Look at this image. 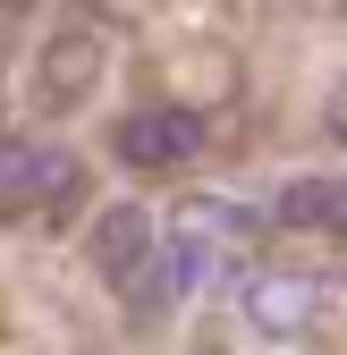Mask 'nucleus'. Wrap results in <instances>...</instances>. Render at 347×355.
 I'll return each instance as SVG.
<instances>
[{"mask_svg":"<svg viewBox=\"0 0 347 355\" xmlns=\"http://www.w3.org/2000/svg\"><path fill=\"white\" fill-rule=\"evenodd\" d=\"M94 68H102V42H94V34H60L51 51H42V102L85 94V85H94Z\"/></svg>","mask_w":347,"mask_h":355,"instance_id":"4","label":"nucleus"},{"mask_svg":"<svg viewBox=\"0 0 347 355\" xmlns=\"http://www.w3.org/2000/svg\"><path fill=\"white\" fill-rule=\"evenodd\" d=\"M195 355H229V347H195Z\"/></svg>","mask_w":347,"mask_h":355,"instance_id":"7","label":"nucleus"},{"mask_svg":"<svg viewBox=\"0 0 347 355\" xmlns=\"http://www.w3.org/2000/svg\"><path fill=\"white\" fill-rule=\"evenodd\" d=\"M195 153H203V110H178V102H169V110H136V119L119 127V161L144 169V178L187 169Z\"/></svg>","mask_w":347,"mask_h":355,"instance_id":"1","label":"nucleus"},{"mask_svg":"<svg viewBox=\"0 0 347 355\" xmlns=\"http://www.w3.org/2000/svg\"><path fill=\"white\" fill-rule=\"evenodd\" d=\"M60 178H76V161L60 144H34V136L0 144V203H34V195H51Z\"/></svg>","mask_w":347,"mask_h":355,"instance_id":"2","label":"nucleus"},{"mask_svg":"<svg viewBox=\"0 0 347 355\" xmlns=\"http://www.w3.org/2000/svg\"><path fill=\"white\" fill-rule=\"evenodd\" d=\"M347 203V178L314 169V178H296V187H280V229H330Z\"/></svg>","mask_w":347,"mask_h":355,"instance_id":"5","label":"nucleus"},{"mask_svg":"<svg viewBox=\"0 0 347 355\" xmlns=\"http://www.w3.org/2000/svg\"><path fill=\"white\" fill-rule=\"evenodd\" d=\"M254 322H263V330H296V322H305V304H314V288L305 279H254Z\"/></svg>","mask_w":347,"mask_h":355,"instance_id":"6","label":"nucleus"},{"mask_svg":"<svg viewBox=\"0 0 347 355\" xmlns=\"http://www.w3.org/2000/svg\"><path fill=\"white\" fill-rule=\"evenodd\" d=\"M102 9H119V0H102Z\"/></svg>","mask_w":347,"mask_h":355,"instance_id":"8","label":"nucleus"},{"mask_svg":"<svg viewBox=\"0 0 347 355\" xmlns=\"http://www.w3.org/2000/svg\"><path fill=\"white\" fill-rule=\"evenodd\" d=\"M144 254H153V220H144V203H110V211L94 220V262H102L110 279H127Z\"/></svg>","mask_w":347,"mask_h":355,"instance_id":"3","label":"nucleus"}]
</instances>
